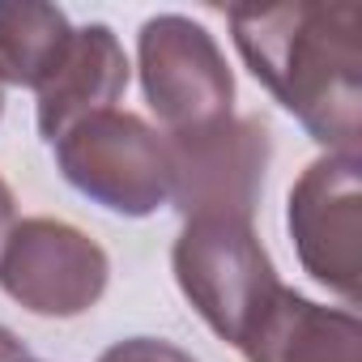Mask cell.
<instances>
[{
    "mask_svg": "<svg viewBox=\"0 0 362 362\" xmlns=\"http://www.w3.org/2000/svg\"><path fill=\"white\" fill-rule=\"evenodd\" d=\"M230 39L252 77L315 145L362 149V9L358 5H235Z\"/></svg>",
    "mask_w": 362,
    "mask_h": 362,
    "instance_id": "cell-1",
    "label": "cell"
},
{
    "mask_svg": "<svg viewBox=\"0 0 362 362\" xmlns=\"http://www.w3.org/2000/svg\"><path fill=\"white\" fill-rule=\"evenodd\" d=\"M170 269L197 315L235 349L243 345L247 328L269 307V298L281 290L277 269L264 243L256 239L252 222H184L170 247Z\"/></svg>",
    "mask_w": 362,
    "mask_h": 362,
    "instance_id": "cell-2",
    "label": "cell"
},
{
    "mask_svg": "<svg viewBox=\"0 0 362 362\" xmlns=\"http://www.w3.org/2000/svg\"><path fill=\"white\" fill-rule=\"evenodd\" d=\"M52 149L60 175L107 214L149 218L170 205L166 141L132 111H98L73 124Z\"/></svg>",
    "mask_w": 362,
    "mask_h": 362,
    "instance_id": "cell-3",
    "label": "cell"
},
{
    "mask_svg": "<svg viewBox=\"0 0 362 362\" xmlns=\"http://www.w3.org/2000/svg\"><path fill=\"white\" fill-rule=\"evenodd\" d=\"M166 166H170V205L184 222L226 218L252 222L264 170L273 158L269 124L256 115H226L209 128L162 132Z\"/></svg>",
    "mask_w": 362,
    "mask_h": 362,
    "instance_id": "cell-4",
    "label": "cell"
},
{
    "mask_svg": "<svg viewBox=\"0 0 362 362\" xmlns=\"http://www.w3.org/2000/svg\"><path fill=\"white\" fill-rule=\"evenodd\" d=\"M136 73L166 132H192L235 115V73L218 39L184 13H158L141 26Z\"/></svg>",
    "mask_w": 362,
    "mask_h": 362,
    "instance_id": "cell-5",
    "label": "cell"
},
{
    "mask_svg": "<svg viewBox=\"0 0 362 362\" xmlns=\"http://www.w3.org/2000/svg\"><path fill=\"white\" fill-rule=\"evenodd\" d=\"M286 226L303 273L358 307L362 277V158L324 153L290 188Z\"/></svg>",
    "mask_w": 362,
    "mask_h": 362,
    "instance_id": "cell-6",
    "label": "cell"
},
{
    "mask_svg": "<svg viewBox=\"0 0 362 362\" xmlns=\"http://www.w3.org/2000/svg\"><path fill=\"white\" fill-rule=\"evenodd\" d=\"M111 281V260L81 226L60 218H22L0 256V290L30 315H86Z\"/></svg>",
    "mask_w": 362,
    "mask_h": 362,
    "instance_id": "cell-7",
    "label": "cell"
},
{
    "mask_svg": "<svg viewBox=\"0 0 362 362\" xmlns=\"http://www.w3.org/2000/svg\"><path fill=\"white\" fill-rule=\"evenodd\" d=\"M128 77H132V64L107 22L73 26L69 47L60 52V60L35 90V119H39L43 141L56 145L73 124L98 111H111L124 98Z\"/></svg>",
    "mask_w": 362,
    "mask_h": 362,
    "instance_id": "cell-8",
    "label": "cell"
},
{
    "mask_svg": "<svg viewBox=\"0 0 362 362\" xmlns=\"http://www.w3.org/2000/svg\"><path fill=\"white\" fill-rule=\"evenodd\" d=\"M247 362H362V324L281 286L243 337Z\"/></svg>",
    "mask_w": 362,
    "mask_h": 362,
    "instance_id": "cell-9",
    "label": "cell"
},
{
    "mask_svg": "<svg viewBox=\"0 0 362 362\" xmlns=\"http://www.w3.org/2000/svg\"><path fill=\"white\" fill-rule=\"evenodd\" d=\"M73 39L64 9L43 0H0V86L39 90Z\"/></svg>",
    "mask_w": 362,
    "mask_h": 362,
    "instance_id": "cell-10",
    "label": "cell"
},
{
    "mask_svg": "<svg viewBox=\"0 0 362 362\" xmlns=\"http://www.w3.org/2000/svg\"><path fill=\"white\" fill-rule=\"evenodd\" d=\"M98 362H197V358L170 341H158V337H128V341H115L111 349H103Z\"/></svg>",
    "mask_w": 362,
    "mask_h": 362,
    "instance_id": "cell-11",
    "label": "cell"
},
{
    "mask_svg": "<svg viewBox=\"0 0 362 362\" xmlns=\"http://www.w3.org/2000/svg\"><path fill=\"white\" fill-rule=\"evenodd\" d=\"M18 226V201H13V188L0 179V256H5V243Z\"/></svg>",
    "mask_w": 362,
    "mask_h": 362,
    "instance_id": "cell-12",
    "label": "cell"
},
{
    "mask_svg": "<svg viewBox=\"0 0 362 362\" xmlns=\"http://www.w3.org/2000/svg\"><path fill=\"white\" fill-rule=\"evenodd\" d=\"M30 354H26V345H22V337L18 332H9L5 324H0V362H26Z\"/></svg>",
    "mask_w": 362,
    "mask_h": 362,
    "instance_id": "cell-13",
    "label": "cell"
},
{
    "mask_svg": "<svg viewBox=\"0 0 362 362\" xmlns=\"http://www.w3.org/2000/svg\"><path fill=\"white\" fill-rule=\"evenodd\" d=\"M0 115H5V90H0Z\"/></svg>",
    "mask_w": 362,
    "mask_h": 362,
    "instance_id": "cell-14",
    "label": "cell"
},
{
    "mask_svg": "<svg viewBox=\"0 0 362 362\" xmlns=\"http://www.w3.org/2000/svg\"><path fill=\"white\" fill-rule=\"evenodd\" d=\"M26 362H35V358H26Z\"/></svg>",
    "mask_w": 362,
    "mask_h": 362,
    "instance_id": "cell-15",
    "label": "cell"
}]
</instances>
